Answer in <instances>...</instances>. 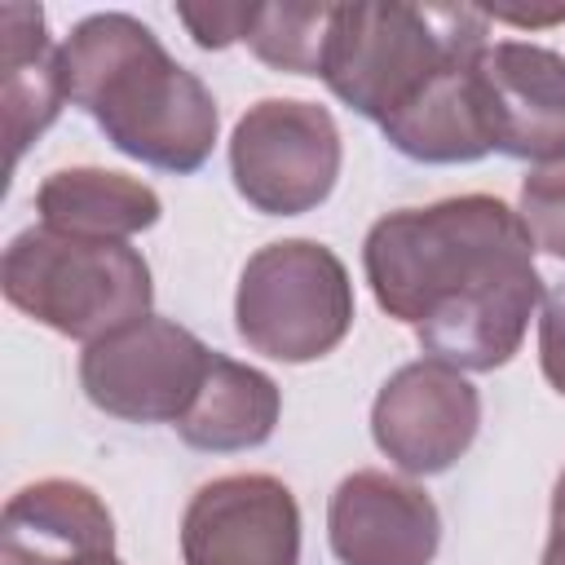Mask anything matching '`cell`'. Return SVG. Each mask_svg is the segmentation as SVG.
<instances>
[{
    "label": "cell",
    "mask_w": 565,
    "mask_h": 565,
    "mask_svg": "<svg viewBox=\"0 0 565 565\" xmlns=\"http://www.w3.org/2000/svg\"><path fill=\"white\" fill-rule=\"evenodd\" d=\"M102 552H115V521L84 481L44 477L4 503L0 565H75Z\"/></svg>",
    "instance_id": "7c38bea8"
},
{
    "label": "cell",
    "mask_w": 565,
    "mask_h": 565,
    "mask_svg": "<svg viewBox=\"0 0 565 565\" xmlns=\"http://www.w3.org/2000/svg\"><path fill=\"white\" fill-rule=\"evenodd\" d=\"M481 428V397L463 371L419 358L384 380L371 406V437L411 477L446 472Z\"/></svg>",
    "instance_id": "ba28073f"
},
{
    "label": "cell",
    "mask_w": 565,
    "mask_h": 565,
    "mask_svg": "<svg viewBox=\"0 0 565 565\" xmlns=\"http://www.w3.org/2000/svg\"><path fill=\"white\" fill-rule=\"evenodd\" d=\"M331 9L335 4H260L247 44L274 71L318 75L331 31Z\"/></svg>",
    "instance_id": "e0dca14e"
},
{
    "label": "cell",
    "mask_w": 565,
    "mask_h": 565,
    "mask_svg": "<svg viewBox=\"0 0 565 565\" xmlns=\"http://www.w3.org/2000/svg\"><path fill=\"white\" fill-rule=\"evenodd\" d=\"M477 97L486 115L490 146L525 163L565 159V57L525 44L499 40L477 57Z\"/></svg>",
    "instance_id": "30bf717a"
},
{
    "label": "cell",
    "mask_w": 565,
    "mask_h": 565,
    "mask_svg": "<svg viewBox=\"0 0 565 565\" xmlns=\"http://www.w3.org/2000/svg\"><path fill=\"white\" fill-rule=\"evenodd\" d=\"M486 22L472 4H335L318 75L349 110L384 128L455 62L486 49Z\"/></svg>",
    "instance_id": "3957f363"
},
{
    "label": "cell",
    "mask_w": 565,
    "mask_h": 565,
    "mask_svg": "<svg viewBox=\"0 0 565 565\" xmlns=\"http://www.w3.org/2000/svg\"><path fill=\"white\" fill-rule=\"evenodd\" d=\"M521 221L534 247L565 260V159L543 163L521 181Z\"/></svg>",
    "instance_id": "ac0fdd59"
},
{
    "label": "cell",
    "mask_w": 565,
    "mask_h": 565,
    "mask_svg": "<svg viewBox=\"0 0 565 565\" xmlns=\"http://www.w3.org/2000/svg\"><path fill=\"white\" fill-rule=\"evenodd\" d=\"M234 327L247 349L274 362H313L353 327L344 260L313 238H282L247 256L234 296Z\"/></svg>",
    "instance_id": "5b68a950"
},
{
    "label": "cell",
    "mask_w": 565,
    "mask_h": 565,
    "mask_svg": "<svg viewBox=\"0 0 565 565\" xmlns=\"http://www.w3.org/2000/svg\"><path fill=\"white\" fill-rule=\"evenodd\" d=\"M185 565H300L296 494L269 472L207 481L181 516Z\"/></svg>",
    "instance_id": "9c48e42d"
},
{
    "label": "cell",
    "mask_w": 565,
    "mask_h": 565,
    "mask_svg": "<svg viewBox=\"0 0 565 565\" xmlns=\"http://www.w3.org/2000/svg\"><path fill=\"white\" fill-rule=\"evenodd\" d=\"M539 366H543L547 384L565 397V282H556L543 296V313H539Z\"/></svg>",
    "instance_id": "ffe728a7"
},
{
    "label": "cell",
    "mask_w": 565,
    "mask_h": 565,
    "mask_svg": "<svg viewBox=\"0 0 565 565\" xmlns=\"http://www.w3.org/2000/svg\"><path fill=\"white\" fill-rule=\"evenodd\" d=\"M0 35H4V62H0L4 137H9V168H18L26 146L62 115L66 102L62 49H53L40 4H4Z\"/></svg>",
    "instance_id": "4fadbf2b"
},
{
    "label": "cell",
    "mask_w": 565,
    "mask_h": 565,
    "mask_svg": "<svg viewBox=\"0 0 565 565\" xmlns=\"http://www.w3.org/2000/svg\"><path fill=\"white\" fill-rule=\"evenodd\" d=\"M0 287L13 309L71 340H106L150 313L154 282L137 247L79 238L53 225L22 230L0 260Z\"/></svg>",
    "instance_id": "277c9868"
},
{
    "label": "cell",
    "mask_w": 565,
    "mask_h": 565,
    "mask_svg": "<svg viewBox=\"0 0 565 565\" xmlns=\"http://www.w3.org/2000/svg\"><path fill=\"white\" fill-rule=\"evenodd\" d=\"M362 269L375 305L455 371L503 366L543 300L534 238L521 212L494 194L380 216L366 230Z\"/></svg>",
    "instance_id": "6da1fadb"
},
{
    "label": "cell",
    "mask_w": 565,
    "mask_h": 565,
    "mask_svg": "<svg viewBox=\"0 0 565 565\" xmlns=\"http://www.w3.org/2000/svg\"><path fill=\"white\" fill-rule=\"evenodd\" d=\"M260 4H177L181 26L199 49H225L252 35Z\"/></svg>",
    "instance_id": "d6986e66"
},
{
    "label": "cell",
    "mask_w": 565,
    "mask_h": 565,
    "mask_svg": "<svg viewBox=\"0 0 565 565\" xmlns=\"http://www.w3.org/2000/svg\"><path fill=\"white\" fill-rule=\"evenodd\" d=\"M35 212L44 225L79 238H110L128 243L132 234L150 230L159 221V194L110 168H62L44 177L35 190Z\"/></svg>",
    "instance_id": "9a60e30c"
},
{
    "label": "cell",
    "mask_w": 565,
    "mask_h": 565,
    "mask_svg": "<svg viewBox=\"0 0 565 565\" xmlns=\"http://www.w3.org/2000/svg\"><path fill=\"white\" fill-rule=\"evenodd\" d=\"M278 411H282V397L265 371L216 353L203 388L194 393L190 411L177 419V433L185 446L212 450V455L252 450V446L269 441Z\"/></svg>",
    "instance_id": "2e32d148"
},
{
    "label": "cell",
    "mask_w": 565,
    "mask_h": 565,
    "mask_svg": "<svg viewBox=\"0 0 565 565\" xmlns=\"http://www.w3.org/2000/svg\"><path fill=\"white\" fill-rule=\"evenodd\" d=\"M543 565H565V468H561L556 490H552V534H547Z\"/></svg>",
    "instance_id": "44dd1931"
},
{
    "label": "cell",
    "mask_w": 565,
    "mask_h": 565,
    "mask_svg": "<svg viewBox=\"0 0 565 565\" xmlns=\"http://www.w3.org/2000/svg\"><path fill=\"white\" fill-rule=\"evenodd\" d=\"M486 18L494 22H512V26H552V22H565V4H552V9H481Z\"/></svg>",
    "instance_id": "7402d4cb"
},
{
    "label": "cell",
    "mask_w": 565,
    "mask_h": 565,
    "mask_svg": "<svg viewBox=\"0 0 565 565\" xmlns=\"http://www.w3.org/2000/svg\"><path fill=\"white\" fill-rule=\"evenodd\" d=\"M477 57L455 62L411 110L380 128L397 154L415 163H477L494 150L477 97Z\"/></svg>",
    "instance_id": "5bb4252c"
},
{
    "label": "cell",
    "mask_w": 565,
    "mask_h": 565,
    "mask_svg": "<svg viewBox=\"0 0 565 565\" xmlns=\"http://www.w3.org/2000/svg\"><path fill=\"white\" fill-rule=\"evenodd\" d=\"M66 102L115 150L159 172H199L216 146V102L132 13H93L62 44Z\"/></svg>",
    "instance_id": "7a4b0ae2"
},
{
    "label": "cell",
    "mask_w": 565,
    "mask_h": 565,
    "mask_svg": "<svg viewBox=\"0 0 565 565\" xmlns=\"http://www.w3.org/2000/svg\"><path fill=\"white\" fill-rule=\"evenodd\" d=\"M75 565H124L115 552H102V556H84V561H75Z\"/></svg>",
    "instance_id": "603a6c76"
},
{
    "label": "cell",
    "mask_w": 565,
    "mask_h": 565,
    "mask_svg": "<svg viewBox=\"0 0 565 565\" xmlns=\"http://www.w3.org/2000/svg\"><path fill=\"white\" fill-rule=\"evenodd\" d=\"M212 349L172 318H137L132 327L93 340L79 358L88 402L132 424H177L212 371Z\"/></svg>",
    "instance_id": "52a82bcc"
},
{
    "label": "cell",
    "mask_w": 565,
    "mask_h": 565,
    "mask_svg": "<svg viewBox=\"0 0 565 565\" xmlns=\"http://www.w3.org/2000/svg\"><path fill=\"white\" fill-rule=\"evenodd\" d=\"M327 539L344 565H433L441 516L415 481L362 468L335 486L327 503Z\"/></svg>",
    "instance_id": "8fae6325"
},
{
    "label": "cell",
    "mask_w": 565,
    "mask_h": 565,
    "mask_svg": "<svg viewBox=\"0 0 565 565\" xmlns=\"http://www.w3.org/2000/svg\"><path fill=\"white\" fill-rule=\"evenodd\" d=\"M234 190L265 216H300L318 207L340 177V128L327 106L300 97H265L247 106L230 137Z\"/></svg>",
    "instance_id": "8992f818"
}]
</instances>
